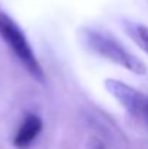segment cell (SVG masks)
<instances>
[{"mask_svg":"<svg viewBox=\"0 0 148 149\" xmlns=\"http://www.w3.org/2000/svg\"><path fill=\"white\" fill-rule=\"evenodd\" d=\"M80 39L81 44L89 51L95 52L97 56H102L123 70L135 74V75H145L148 68L145 62L128 51L121 42L105 32H99L96 29L83 28L80 29Z\"/></svg>","mask_w":148,"mask_h":149,"instance_id":"1","label":"cell"},{"mask_svg":"<svg viewBox=\"0 0 148 149\" xmlns=\"http://www.w3.org/2000/svg\"><path fill=\"white\" fill-rule=\"evenodd\" d=\"M0 36L19 59L28 74L38 83H45V72L22 28L6 13H0Z\"/></svg>","mask_w":148,"mask_h":149,"instance_id":"2","label":"cell"},{"mask_svg":"<svg viewBox=\"0 0 148 149\" xmlns=\"http://www.w3.org/2000/svg\"><path fill=\"white\" fill-rule=\"evenodd\" d=\"M103 86L105 90L122 106L129 116L141 120L148 126V94L115 78L105 80Z\"/></svg>","mask_w":148,"mask_h":149,"instance_id":"3","label":"cell"},{"mask_svg":"<svg viewBox=\"0 0 148 149\" xmlns=\"http://www.w3.org/2000/svg\"><path fill=\"white\" fill-rule=\"evenodd\" d=\"M44 127L42 119L35 114V113H29L25 116V119L22 120L15 138H13V145L18 149H28L35 141L36 138L41 135Z\"/></svg>","mask_w":148,"mask_h":149,"instance_id":"4","label":"cell"},{"mask_svg":"<svg viewBox=\"0 0 148 149\" xmlns=\"http://www.w3.org/2000/svg\"><path fill=\"white\" fill-rule=\"evenodd\" d=\"M125 28H126V32L129 33V36L137 42V45L148 54V26L141 25V23L126 22Z\"/></svg>","mask_w":148,"mask_h":149,"instance_id":"5","label":"cell"},{"mask_svg":"<svg viewBox=\"0 0 148 149\" xmlns=\"http://www.w3.org/2000/svg\"><path fill=\"white\" fill-rule=\"evenodd\" d=\"M87 149H105V148H103V143H102L99 139H92V141L89 142Z\"/></svg>","mask_w":148,"mask_h":149,"instance_id":"6","label":"cell"}]
</instances>
